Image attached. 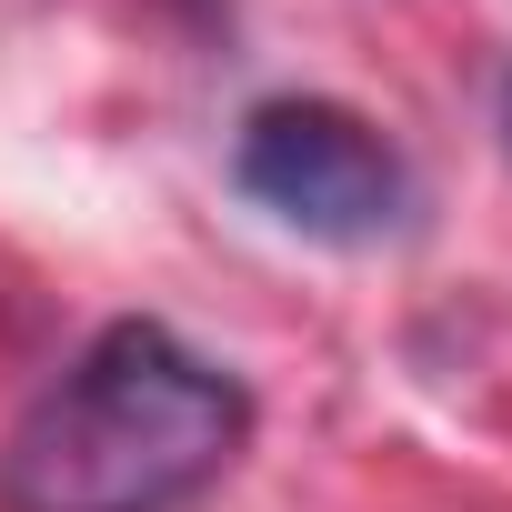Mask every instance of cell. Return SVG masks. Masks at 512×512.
Here are the masks:
<instances>
[{
  "label": "cell",
  "mask_w": 512,
  "mask_h": 512,
  "mask_svg": "<svg viewBox=\"0 0 512 512\" xmlns=\"http://www.w3.org/2000/svg\"><path fill=\"white\" fill-rule=\"evenodd\" d=\"M502 141H512V81H502Z\"/></svg>",
  "instance_id": "277c9868"
},
{
  "label": "cell",
  "mask_w": 512,
  "mask_h": 512,
  "mask_svg": "<svg viewBox=\"0 0 512 512\" xmlns=\"http://www.w3.org/2000/svg\"><path fill=\"white\" fill-rule=\"evenodd\" d=\"M251 442V382L171 322L91 332L0 442V512H191Z\"/></svg>",
  "instance_id": "6da1fadb"
},
{
  "label": "cell",
  "mask_w": 512,
  "mask_h": 512,
  "mask_svg": "<svg viewBox=\"0 0 512 512\" xmlns=\"http://www.w3.org/2000/svg\"><path fill=\"white\" fill-rule=\"evenodd\" d=\"M171 11H191V21H221V0H171Z\"/></svg>",
  "instance_id": "3957f363"
},
{
  "label": "cell",
  "mask_w": 512,
  "mask_h": 512,
  "mask_svg": "<svg viewBox=\"0 0 512 512\" xmlns=\"http://www.w3.org/2000/svg\"><path fill=\"white\" fill-rule=\"evenodd\" d=\"M231 181L282 231L332 241V251H372L412 221V161L392 151V131L322 91H282L251 111L231 141Z\"/></svg>",
  "instance_id": "7a4b0ae2"
}]
</instances>
